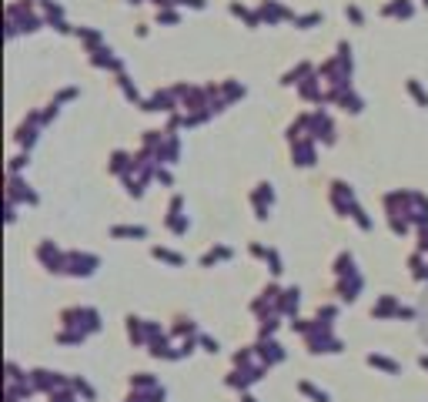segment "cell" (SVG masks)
<instances>
[{"instance_id":"16","label":"cell","mask_w":428,"mask_h":402,"mask_svg":"<svg viewBox=\"0 0 428 402\" xmlns=\"http://www.w3.org/2000/svg\"><path fill=\"white\" fill-rule=\"evenodd\" d=\"M244 402H254V399H251V396H244Z\"/></svg>"},{"instance_id":"1","label":"cell","mask_w":428,"mask_h":402,"mask_svg":"<svg viewBox=\"0 0 428 402\" xmlns=\"http://www.w3.org/2000/svg\"><path fill=\"white\" fill-rule=\"evenodd\" d=\"M291 154H295V164H301V168H308V164H315V144L311 141H295V148H291Z\"/></svg>"},{"instance_id":"12","label":"cell","mask_w":428,"mask_h":402,"mask_svg":"<svg viewBox=\"0 0 428 402\" xmlns=\"http://www.w3.org/2000/svg\"><path fill=\"white\" fill-rule=\"evenodd\" d=\"M157 20H164V24H174V20H177V14H174L171 7H164V10L157 14Z\"/></svg>"},{"instance_id":"3","label":"cell","mask_w":428,"mask_h":402,"mask_svg":"<svg viewBox=\"0 0 428 402\" xmlns=\"http://www.w3.org/2000/svg\"><path fill=\"white\" fill-rule=\"evenodd\" d=\"M381 14H385V17H411V14H415V7H411L408 0H395V3H388Z\"/></svg>"},{"instance_id":"2","label":"cell","mask_w":428,"mask_h":402,"mask_svg":"<svg viewBox=\"0 0 428 402\" xmlns=\"http://www.w3.org/2000/svg\"><path fill=\"white\" fill-rule=\"evenodd\" d=\"M258 355H261V359H264L268 365H271V362H281V359H284V352H281V345H278V342H261V345H258Z\"/></svg>"},{"instance_id":"8","label":"cell","mask_w":428,"mask_h":402,"mask_svg":"<svg viewBox=\"0 0 428 402\" xmlns=\"http://www.w3.org/2000/svg\"><path fill=\"white\" fill-rule=\"evenodd\" d=\"M368 365H378V369H385V372H398V365L391 362V359H385V355H368Z\"/></svg>"},{"instance_id":"5","label":"cell","mask_w":428,"mask_h":402,"mask_svg":"<svg viewBox=\"0 0 428 402\" xmlns=\"http://www.w3.org/2000/svg\"><path fill=\"white\" fill-rule=\"evenodd\" d=\"M111 235L114 238H148V228H141V225H137V228H111Z\"/></svg>"},{"instance_id":"4","label":"cell","mask_w":428,"mask_h":402,"mask_svg":"<svg viewBox=\"0 0 428 402\" xmlns=\"http://www.w3.org/2000/svg\"><path fill=\"white\" fill-rule=\"evenodd\" d=\"M335 271L341 275V278H345V275H358V271H354V258L348 255V251H341V255H338V262H335Z\"/></svg>"},{"instance_id":"10","label":"cell","mask_w":428,"mask_h":402,"mask_svg":"<svg viewBox=\"0 0 428 402\" xmlns=\"http://www.w3.org/2000/svg\"><path fill=\"white\" fill-rule=\"evenodd\" d=\"M218 258H231V248H214V251H207L204 258H201V265H211V262H218Z\"/></svg>"},{"instance_id":"9","label":"cell","mask_w":428,"mask_h":402,"mask_svg":"<svg viewBox=\"0 0 428 402\" xmlns=\"http://www.w3.org/2000/svg\"><path fill=\"white\" fill-rule=\"evenodd\" d=\"M154 258L171 262V265H184V258H181V255H174V251H168V248H154Z\"/></svg>"},{"instance_id":"7","label":"cell","mask_w":428,"mask_h":402,"mask_svg":"<svg viewBox=\"0 0 428 402\" xmlns=\"http://www.w3.org/2000/svg\"><path fill=\"white\" fill-rule=\"evenodd\" d=\"M298 392H304V396H311L315 402H328V392H321V389H315L311 382H301V385H298Z\"/></svg>"},{"instance_id":"14","label":"cell","mask_w":428,"mask_h":402,"mask_svg":"<svg viewBox=\"0 0 428 402\" xmlns=\"http://www.w3.org/2000/svg\"><path fill=\"white\" fill-rule=\"evenodd\" d=\"M318 20H321V14H308V17L298 20V27H308V24H318Z\"/></svg>"},{"instance_id":"13","label":"cell","mask_w":428,"mask_h":402,"mask_svg":"<svg viewBox=\"0 0 428 402\" xmlns=\"http://www.w3.org/2000/svg\"><path fill=\"white\" fill-rule=\"evenodd\" d=\"M345 14H348V17H352L354 24H361V10H358L354 3H348V7H345Z\"/></svg>"},{"instance_id":"17","label":"cell","mask_w":428,"mask_h":402,"mask_svg":"<svg viewBox=\"0 0 428 402\" xmlns=\"http://www.w3.org/2000/svg\"><path fill=\"white\" fill-rule=\"evenodd\" d=\"M130 3H141V0H130Z\"/></svg>"},{"instance_id":"6","label":"cell","mask_w":428,"mask_h":402,"mask_svg":"<svg viewBox=\"0 0 428 402\" xmlns=\"http://www.w3.org/2000/svg\"><path fill=\"white\" fill-rule=\"evenodd\" d=\"M281 312H288V315H291V312H295V308H298V288H288V292H284V298H281Z\"/></svg>"},{"instance_id":"15","label":"cell","mask_w":428,"mask_h":402,"mask_svg":"<svg viewBox=\"0 0 428 402\" xmlns=\"http://www.w3.org/2000/svg\"><path fill=\"white\" fill-rule=\"evenodd\" d=\"M201 345H204L207 352H218V342H214V339H201Z\"/></svg>"},{"instance_id":"11","label":"cell","mask_w":428,"mask_h":402,"mask_svg":"<svg viewBox=\"0 0 428 402\" xmlns=\"http://www.w3.org/2000/svg\"><path fill=\"white\" fill-rule=\"evenodd\" d=\"M408 91L415 94V101H418V104H425V107H428V94L418 87V80H408Z\"/></svg>"}]
</instances>
